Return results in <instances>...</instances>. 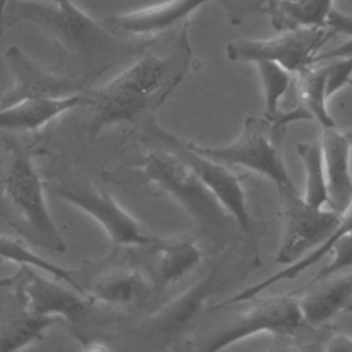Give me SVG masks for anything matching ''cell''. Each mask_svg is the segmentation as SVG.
<instances>
[{
  "label": "cell",
  "instance_id": "6da1fadb",
  "mask_svg": "<svg viewBox=\"0 0 352 352\" xmlns=\"http://www.w3.org/2000/svg\"><path fill=\"white\" fill-rule=\"evenodd\" d=\"M29 22L38 26L56 47L60 62L87 85L116 65L132 60L161 41L113 32L96 22L73 0H8L3 12L4 30Z\"/></svg>",
  "mask_w": 352,
  "mask_h": 352
},
{
  "label": "cell",
  "instance_id": "7a4b0ae2",
  "mask_svg": "<svg viewBox=\"0 0 352 352\" xmlns=\"http://www.w3.org/2000/svg\"><path fill=\"white\" fill-rule=\"evenodd\" d=\"M188 26L186 21L175 29L172 45L165 54L151 51L154 44L116 78L100 88L88 89L91 138L111 126L155 117L192 67Z\"/></svg>",
  "mask_w": 352,
  "mask_h": 352
},
{
  "label": "cell",
  "instance_id": "3957f363",
  "mask_svg": "<svg viewBox=\"0 0 352 352\" xmlns=\"http://www.w3.org/2000/svg\"><path fill=\"white\" fill-rule=\"evenodd\" d=\"M348 135L352 143V131ZM276 192L279 198L280 242L275 261L285 267L216 304L214 311L254 298L279 282L296 279L322 260L341 235L352 231V204L341 214L331 208L324 209L308 204L296 188H282Z\"/></svg>",
  "mask_w": 352,
  "mask_h": 352
},
{
  "label": "cell",
  "instance_id": "277c9868",
  "mask_svg": "<svg viewBox=\"0 0 352 352\" xmlns=\"http://www.w3.org/2000/svg\"><path fill=\"white\" fill-rule=\"evenodd\" d=\"M6 143V154L0 157V216L28 241L63 253L66 241L51 216L43 182L29 151L8 138Z\"/></svg>",
  "mask_w": 352,
  "mask_h": 352
},
{
  "label": "cell",
  "instance_id": "5b68a950",
  "mask_svg": "<svg viewBox=\"0 0 352 352\" xmlns=\"http://www.w3.org/2000/svg\"><path fill=\"white\" fill-rule=\"evenodd\" d=\"M142 175L150 186L173 198L201 231L219 236L230 230L231 223L235 224L195 172L172 150L153 144L143 158Z\"/></svg>",
  "mask_w": 352,
  "mask_h": 352
},
{
  "label": "cell",
  "instance_id": "8992f818",
  "mask_svg": "<svg viewBox=\"0 0 352 352\" xmlns=\"http://www.w3.org/2000/svg\"><path fill=\"white\" fill-rule=\"evenodd\" d=\"M285 126L265 117H248L242 132L230 144L209 147L194 142L191 146L228 166H242L270 179L276 190L296 188L282 154Z\"/></svg>",
  "mask_w": 352,
  "mask_h": 352
},
{
  "label": "cell",
  "instance_id": "52a82bcc",
  "mask_svg": "<svg viewBox=\"0 0 352 352\" xmlns=\"http://www.w3.org/2000/svg\"><path fill=\"white\" fill-rule=\"evenodd\" d=\"M144 136L150 143L164 146L176 153L216 197L234 219L236 227L248 235L253 232L254 221L248 206L246 192L241 177L231 170V166L197 151L188 140L164 129L155 117L146 121Z\"/></svg>",
  "mask_w": 352,
  "mask_h": 352
},
{
  "label": "cell",
  "instance_id": "ba28073f",
  "mask_svg": "<svg viewBox=\"0 0 352 352\" xmlns=\"http://www.w3.org/2000/svg\"><path fill=\"white\" fill-rule=\"evenodd\" d=\"M239 304L243 308L209 334L199 346L201 349L219 351L260 333L297 337L305 326L298 297L292 292L264 298L257 296Z\"/></svg>",
  "mask_w": 352,
  "mask_h": 352
},
{
  "label": "cell",
  "instance_id": "9c48e42d",
  "mask_svg": "<svg viewBox=\"0 0 352 352\" xmlns=\"http://www.w3.org/2000/svg\"><path fill=\"white\" fill-rule=\"evenodd\" d=\"M55 192L94 219L107 235L113 250L147 246L160 239L138 221L106 190L92 183H65Z\"/></svg>",
  "mask_w": 352,
  "mask_h": 352
},
{
  "label": "cell",
  "instance_id": "30bf717a",
  "mask_svg": "<svg viewBox=\"0 0 352 352\" xmlns=\"http://www.w3.org/2000/svg\"><path fill=\"white\" fill-rule=\"evenodd\" d=\"M331 37L334 34L327 28H300L280 32L271 38L230 41L226 55L232 62H276L296 76L315 65V56Z\"/></svg>",
  "mask_w": 352,
  "mask_h": 352
},
{
  "label": "cell",
  "instance_id": "8fae6325",
  "mask_svg": "<svg viewBox=\"0 0 352 352\" xmlns=\"http://www.w3.org/2000/svg\"><path fill=\"white\" fill-rule=\"evenodd\" d=\"M26 283L25 265L14 275L0 279V351H18L41 341L51 326L63 322L33 311Z\"/></svg>",
  "mask_w": 352,
  "mask_h": 352
},
{
  "label": "cell",
  "instance_id": "7c38bea8",
  "mask_svg": "<svg viewBox=\"0 0 352 352\" xmlns=\"http://www.w3.org/2000/svg\"><path fill=\"white\" fill-rule=\"evenodd\" d=\"M4 58L12 74V85L0 98V107L28 100L63 99L88 91L80 78L40 66L16 45H10Z\"/></svg>",
  "mask_w": 352,
  "mask_h": 352
},
{
  "label": "cell",
  "instance_id": "4fadbf2b",
  "mask_svg": "<svg viewBox=\"0 0 352 352\" xmlns=\"http://www.w3.org/2000/svg\"><path fill=\"white\" fill-rule=\"evenodd\" d=\"M226 261L213 265L194 285L169 301L142 324V333L153 342H170L180 337L204 311L206 301L226 282Z\"/></svg>",
  "mask_w": 352,
  "mask_h": 352
},
{
  "label": "cell",
  "instance_id": "5bb4252c",
  "mask_svg": "<svg viewBox=\"0 0 352 352\" xmlns=\"http://www.w3.org/2000/svg\"><path fill=\"white\" fill-rule=\"evenodd\" d=\"M81 286L92 301L116 308L143 304L155 293L147 271L138 264L110 267Z\"/></svg>",
  "mask_w": 352,
  "mask_h": 352
},
{
  "label": "cell",
  "instance_id": "9a60e30c",
  "mask_svg": "<svg viewBox=\"0 0 352 352\" xmlns=\"http://www.w3.org/2000/svg\"><path fill=\"white\" fill-rule=\"evenodd\" d=\"M28 272V294L33 311L44 316H55L70 323H81L92 316L95 301L66 283H58L25 265Z\"/></svg>",
  "mask_w": 352,
  "mask_h": 352
},
{
  "label": "cell",
  "instance_id": "2e32d148",
  "mask_svg": "<svg viewBox=\"0 0 352 352\" xmlns=\"http://www.w3.org/2000/svg\"><path fill=\"white\" fill-rule=\"evenodd\" d=\"M208 1L216 0H166L126 14L107 16L102 22L120 34L157 37L188 21V15Z\"/></svg>",
  "mask_w": 352,
  "mask_h": 352
},
{
  "label": "cell",
  "instance_id": "e0dca14e",
  "mask_svg": "<svg viewBox=\"0 0 352 352\" xmlns=\"http://www.w3.org/2000/svg\"><path fill=\"white\" fill-rule=\"evenodd\" d=\"M147 248L150 252L140 265L147 271L155 292L182 280L202 260V250L192 238H160Z\"/></svg>",
  "mask_w": 352,
  "mask_h": 352
},
{
  "label": "cell",
  "instance_id": "ac0fdd59",
  "mask_svg": "<svg viewBox=\"0 0 352 352\" xmlns=\"http://www.w3.org/2000/svg\"><path fill=\"white\" fill-rule=\"evenodd\" d=\"M320 142L329 194L327 206L344 214L352 204V143L348 132H341L336 126L324 128Z\"/></svg>",
  "mask_w": 352,
  "mask_h": 352
},
{
  "label": "cell",
  "instance_id": "d6986e66",
  "mask_svg": "<svg viewBox=\"0 0 352 352\" xmlns=\"http://www.w3.org/2000/svg\"><path fill=\"white\" fill-rule=\"evenodd\" d=\"M292 293L298 297L304 323L309 327L322 326L352 311V270L342 276H330Z\"/></svg>",
  "mask_w": 352,
  "mask_h": 352
},
{
  "label": "cell",
  "instance_id": "ffe728a7",
  "mask_svg": "<svg viewBox=\"0 0 352 352\" xmlns=\"http://www.w3.org/2000/svg\"><path fill=\"white\" fill-rule=\"evenodd\" d=\"M91 96L87 92L52 100H28L0 107V131L32 132L41 129L52 120L77 107H88Z\"/></svg>",
  "mask_w": 352,
  "mask_h": 352
},
{
  "label": "cell",
  "instance_id": "44dd1931",
  "mask_svg": "<svg viewBox=\"0 0 352 352\" xmlns=\"http://www.w3.org/2000/svg\"><path fill=\"white\" fill-rule=\"evenodd\" d=\"M333 0H267V15L278 32L300 28H326Z\"/></svg>",
  "mask_w": 352,
  "mask_h": 352
},
{
  "label": "cell",
  "instance_id": "7402d4cb",
  "mask_svg": "<svg viewBox=\"0 0 352 352\" xmlns=\"http://www.w3.org/2000/svg\"><path fill=\"white\" fill-rule=\"evenodd\" d=\"M296 91L302 107L309 113L311 118L322 125V128L336 126V121L327 109V72L326 65H312L307 70L296 74Z\"/></svg>",
  "mask_w": 352,
  "mask_h": 352
},
{
  "label": "cell",
  "instance_id": "603a6c76",
  "mask_svg": "<svg viewBox=\"0 0 352 352\" xmlns=\"http://www.w3.org/2000/svg\"><path fill=\"white\" fill-rule=\"evenodd\" d=\"M0 260H7L15 264L21 265H29L36 270H40L51 276H54L56 280L63 282L80 293L85 294L78 282L76 280V270H67L65 267H60L43 256L37 254L33 252L29 246L28 242H23L19 238L8 236V235H1L0 234Z\"/></svg>",
  "mask_w": 352,
  "mask_h": 352
},
{
  "label": "cell",
  "instance_id": "cb8c5ba5",
  "mask_svg": "<svg viewBox=\"0 0 352 352\" xmlns=\"http://www.w3.org/2000/svg\"><path fill=\"white\" fill-rule=\"evenodd\" d=\"M296 150L302 162L305 173V191L302 195L304 199L318 208L329 205L322 142H300Z\"/></svg>",
  "mask_w": 352,
  "mask_h": 352
},
{
  "label": "cell",
  "instance_id": "d4e9b609",
  "mask_svg": "<svg viewBox=\"0 0 352 352\" xmlns=\"http://www.w3.org/2000/svg\"><path fill=\"white\" fill-rule=\"evenodd\" d=\"M264 98V116L270 121H276L280 116L279 103L293 85V77L289 70L276 62L257 60L254 62Z\"/></svg>",
  "mask_w": 352,
  "mask_h": 352
},
{
  "label": "cell",
  "instance_id": "484cf974",
  "mask_svg": "<svg viewBox=\"0 0 352 352\" xmlns=\"http://www.w3.org/2000/svg\"><path fill=\"white\" fill-rule=\"evenodd\" d=\"M331 254V261L324 265L311 280H308L304 286L293 290V292H298L302 290L322 279L334 276L338 272H344L346 270H352V231L345 232L344 235H341L329 249V253Z\"/></svg>",
  "mask_w": 352,
  "mask_h": 352
},
{
  "label": "cell",
  "instance_id": "4316f807",
  "mask_svg": "<svg viewBox=\"0 0 352 352\" xmlns=\"http://www.w3.org/2000/svg\"><path fill=\"white\" fill-rule=\"evenodd\" d=\"M226 11L227 19L231 25H241L248 16L253 14L267 12V0H216Z\"/></svg>",
  "mask_w": 352,
  "mask_h": 352
},
{
  "label": "cell",
  "instance_id": "83f0119b",
  "mask_svg": "<svg viewBox=\"0 0 352 352\" xmlns=\"http://www.w3.org/2000/svg\"><path fill=\"white\" fill-rule=\"evenodd\" d=\"M327 72V96L329 99L337 94L344 85L352 80V54L337 58L326 65Z\"/></svg>",
  "mask_w": 352,
  "mask_h": 352
},
{
  "label": "cell",
  "instance_id": "f1b7e54d",
  "mask_svg": "<svg viewBox=\"0 0 352 352\" xmlns=\"http://www.w3.org/2000/svg\"><path fill=\"white\" fill-rule=\"evenodd\" d=\"M322 344L318 349L327 352H352V336L340 333V331H329L322 334Z\"/></svg>",
  "mask_w": 352,
  "mask_h": 352
},
{
  "label": "cell",
  "instance_id": "f546056e",
  "mask_svg": "<svg viewBox=\"0 0 352 352\" xmlns=\"http://www.w3.org/2000/svg\"><path fill=\"white\" fill-rule=\"evenodd\" d=\"M326 28L334 36L338 34V33H342V34H348V36L352 37V16L341 14L340 11L333 8L329 18H327Z\"/></svg>",
  "mask_w": 352,
  "mask_h": 352
},
{
  "label": "cell",
  "instance_id": "4dcf8cb0",
  "mask_svg": "<svg viewBox=\"0 0 352 352\" xmlns=\"http://www.w3.org/2000/svg\"><path fill=\"white\" fill-rule=\"evenodd\" d=\"M352 54V38L346 43H344L340 47H336L327 52H319L315 59H314V63H322V62H326V60H330V59H337V58H341V56H345V55H349Z\"/></svg>",
  "mask_w": 352,
  "mask_h": 352
},
{
  "label": "cell",
  "instance_id": "1f68e13d",
  "mask_svg": "<svg viewBox=\"0 0 352 352\" xmlns=\"http://www.w3.org/2000/svg\"><path fill=\"white\" fill-rule=\"evenodd\" d=\"M87 342H88V344L84 345L82 348H84L85 351H89V352H92V351H109V349H110L106 344H103V342H100V341H96V340L87 341Z\"/></svg>",
  "mask_w": 352,
  "mask_h": 352
},
{
  "label": "cell",
  "instance_id": "d6a6232c",
  "mask_svg": "<svg viewBox=\"0 0 352 352\" xmlns=\"http://www.w3.org/2000/svg\"><path fill=\"white\" fill-rule=\"evenodd\" d=\"M7 1H8V0H0V36L4 33V28H3V12H4V8H6Z\"/></svg>",
  "mask_w": 352,
  "mask_h": 352
},
{
  "label": "cell",
  "instance_id": "836d02e7",
  "mask_svg": "<svg viewBox=\"0 0 352 352\" xmlns=\"http://www.w3.org/2000/svg\"><path fill=\"white\" fill-rule=\"evenodd\" d=\"M348 85H351V87H352V80L348 82Z\"/></svg>",
  "mask_w": 352,
  "mask_h": 352
},
{
  "label": "cell",
  "instance_id": "e575fe53",
  "mask_svg": "<svg viewBox=\"0 0 352 352\" xmlns=\"http://www.w3.org/2000/svg\"><path fill=\"white\" fill-rule=\"evenodd\" d=\"M289 1H300V0H289Z\"/></svg>",
  "mask_w": 352,
  "mask_h": 352
},
{
  "label": "cell",
  "instance_id": "d590c367",
  "mask_svg": "<svg viewBox=\"0 0 352 352\" xmlns=\"http://www.w3.org/2000/svg\"><path fill=\"white\" fill-rule=\"evenodd\" d=\"M1 263H3V261H1V260H0V264H1Z\"/></svg>",
  "mask_w": 352,
  "mask_h": 352
}]
</instances>
